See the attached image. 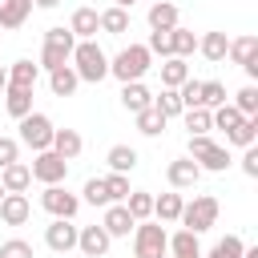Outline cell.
<instances>
[{"label":"cell","instance_id":"cell-1","mask_svg":"<svg viewBox=\"0 0 258 258\" xmlns=\"http://www.w3.org/2000/svg\"><path fill=\"white\" fill-rule=\"evenodd\" d=\"M69 64H73V69H77V77H81V81H89V85H101V81L109 77V56L101 52V44H97V40H77V44H73Z\"/></svg>","mask_w":258,"mask_h":258},{"label":"cell","instance_id":"cell-2","mask_svg":"<svg viewBox=\"0 0 258 258\" xmlns=\"http://www.w3.org/2000/svg\"><path fill=\"white\" fill-rule=\"evenodd\" d=\"M149 64H153V52H149L145 44H129V48H121V52L109 60V77H117L121 85H125V81H141V77L149 73Z\"/></svg>","mask_w":258,"mask_h":258},{"label":"cell","instance_id":"cell-3","mask_svg":"<svg viewBox=\"0 0 258 258\" xmlns=\"http://www.w3.org/2000/svg\"><path fill=\"white\" fill-rule=\"evenodd\" d=\"M165 226L161 222H137L133 226V258H165L169 250H165Z\"/></svg>","mask_w":258,"mask_h":258},{"label":"cell","instance_id":"cell-4","mask_svg":"<svg viewBox=\"0 0 258 258\" xmlns=\"http://www.w3.org/2000/svg\"><path fill=\"white\" fill-rule=\"evenodd\" d=\"M189 157L198 161V169H210V173H226V165H230L226 145L210 141V133H194L189 137Z\"/></svg>","mask_w":258,"mask_h":258},{"label":"cell","instance_id":"cell-5","mask_svg":"<svg viewBox=\"0 0 258 258\" xmlns=\"http://www.w3.org/2000/svg\"><path fill=\"white\" fill-rule=\"evenodd\" d=\"M185 230H194V234H206L214 222H218V198L214 194H198L194 202H185L181 206V218H177Z\"/></svg>","mask_w":258,"mask_h":258},{"label":"cell","instance_id":"cell-6","mask_svg":"<svg viewBox=\"0 0 258 258\" xmlns=\"http://www.w3.org/2000/svg\"><path fill=\"white\" fill-rule=\"evenodd\" d=\"M20 141H24L32 153L48 149V145H52V121H48L44 113H28V117H20Z\"/></svg>","mask_w":258,"mask_h":258},{"label":"cell","instance_id":"cell-7","mask_svg":"<svg viewBox=\"0 0 258 258\" xmlns=\"http://www.w3.org/2000/svg\"><path fill=\"white\" fill-rule=\"evenodd\" d=\"M28 169H32V181H44V185H60V181L69 177V161L56 157L52 149H40Z\"/></svg>","mask_w":258,"mask_h":258},{"label":"cell","instance_id":"cell-8","mask_svg":"<svg viewBox=\"0 0 258 258\" xmlns=\"http://www.w3.org/2000/svg\"><path fill=\"white\" fill-rule=\"evenodd\" d=\"M40 206H44L52 218H77V210H81V198H77V194H69L64 185H44V194H40Z\"/></svg>","mask_w":258,"mask_h":258},{"label":"cell","instance_id":"cell-9","mask_svg":"<svg viewBox=\"0 0 258 258\" xmlns=\"http://www.w3.org/2000/svg\"><path fill=\"white\" fill-rule=\"evenodd\" d=\"M44 246L56 250V254L77 250V226H73V218H52V222L44 226Z\"/></svg>","mask_w":258,"mask_h":258},{"label":"cell","instance_id":"cell-10","mask_svg":"<svg viewBox=\"0 0 258 258\" xmlns=\"http://www.w3.org/2000/svg\"><path fill=\"white\" fill-rule=\"evenodd\" d=\"M109 234H105V226H77V250L85 254V258H105L109 254Z\"/></svg>","mask_w":258,"mask_h":258},{"label":"cell","instance_id":"cell-11","mask_svg":"<svg viewBox=\"0 0 258 258\" xmlns=\"http://www.w3.org/2000/svg\"><path fill=\"white\" fill-rule=\"evenodd\" d=\"M165 181H169L173 189H189V185H198V181H202V169H198V161H194V157H177V161H169V165H165Z\"/></svg>","mask_w":258,"mask_h":258},{"label":"cell","instance_id":"cell-12","mask_svg":"<svg viewBox=\"0 0 258 258\" xmlns=\"http://www.w3.org/2000/svg\"><path fill=\"white\" fill-rule=\"evenodd\" d=\"M101 226H105V234H109V238H129V230H133L137 222H133V214L125 210V202H109V206H105Z\"/></svg>","mask_w":258,"mask_h":258},{"label":"cell","instance_id":"cell-13","mask_svg":"<svg viewBox=\"0 0 258 258\" xmlns=\"http://www.w3.org/2000/svg\"><path fill=\"white\" fill-rule=\"evenodd\" d=\"M28 214H32V206H28L24 194H4V198H0V222H4V226H24Z\"/></svg>","mask_w":258,"mask_h":258},{"label":"cell","instance_id":"cell-14","mask_svg":"<svg viewBox=\"0 0 258 258\" xmlns=\"http://www.w3.org/2000/svg\"><path fill=\"white\" fill-rule=\"evenodd\" d=\"M77 85H81V77H77L73 64H56V69H48V89H52V97H73Z\"/></svg>","mask_w":258,"mask_h":258},{"label":"cell","instance_id":"cell-15","mask_svg":"<svg viewBox=\"0 0 258 258\" xmlns=\"http://www.w3.org/2000/svg\"><path fill=\"white\" fill-rule=\"evenodd\" d=\"M0 185H4V194H24L32 185V169L24 161H12V165L0 169Z\"/></svg>","mask_w":258,"mask_h":258},{"label":"cell","instance_id":"cell-16","mask_svg":"<svg viewBox=\"0 0 258 258\" xmlns=\"http://www.w3.org/2000/svg\"><path fill=\"white\" fill-rule=\"evenodd\" d=\"M97 28H101V12H97V8H77L73 20H69V32H73L77 40H93Z\"/></svg>","mask_w":258,"mask_h":258},{"label":"cell","instance_id":"cell-17","mask_svg":"<svg viewBox=\"0 0 258 258\" xmlns=\"http://www.w3.org/2000/svg\"><path fill=\"white\" fill-rule=\"evenodd\" d=\"M56 157H64V161H73L81 149H85V141H81V133L77 129H52V145H48Z\"/></svg>","mask_w":258,"mask_h":258},{"label":"cell","instance_id":"cell-18","mask_svg":"<svg viewBox=\"0 0 258 258\" xmlns=\"http://www.w3.org/2000/svg\"><path fill=\"white\" fill-rule=\"evenodd\" d=\"M181 206H185V198H181L177 189H169V194L153 198V218H157L161 226H169V222H177V218H181Z\"/></svg>","mask_w":258,"mask_h":258},{"label":"cell","instance_id":"cell-19","mask_svg":"<svg viewBox=\"0 0 258 258\" xmlns=\"http://www.w3.org/2000/svg\"><path fill=\"white\" fill-rule=\"evenodd\" d=\"M36 81H40V64H32V60H16L12 69H8V89H36Z\"/></svg>","mask_w":258,"mask_h":258},{"label":"cell","instance_id":"cell-20","mask_svg":"<svg viewBox=\"0 0 258 258\" xmlns=\"http://www.w3.org/2000/svg\"><path fill=\"white\" fill-rule=\"evenodd\" d=\"M121 105H125L129 113H141V109L153 105V93H149L141 81H125V85H121Z\"/></svg>","mask_w":258,"mask_h":258},{"label":"cell","instance_id":"cell-21","mask_svg":"<svg viewBox=\"0 0 258 258\" xmlns=\"http://www.w3.org/2000/svg\"><path fill=\"white\" fill-rule=\"evenodd\" d=\"M165 250H169L173 258H198V254H202V250H198V234H194V230H185V226H181L177 234H169V238H165Z\"/></svg>","mask_w":258,"mask_h":258},{"label":"cell","instance_id":"cell-22","mask_svg":"<svg viewBox=\"0 0 258 258\" xmlns=\"http://www.w3.org/2000/svg\"><path fill=\"white\" fill-rule=\"evenodd\" d=\"M32 12V0H0V28H20Z\"/></svg>","mask_w":258,"mask_h":258},{"label":"cell","instance_id":"cell-23","mask_svg":"<svg viewBox=\"0 0 258 258\" xmlns=\"http://www.w3.org/2000/svg\"><path fill=\"white\" fill-rule=\"evenodd\" d=\"M226 56H230L234 64H242V69H246V64L258 56V36H250V32H246V36H234V40H230V48H226Z\"/></svg>","mask_w":258,"mask_h":258},{"label":"cell","instance_id":"cell-24","mask_svg":"<svg viewBox=\"0 0 258 258\" xmlns=\"http://www.w3.org/2000/svg\"><path fill=\"white\" fill-rule=\"evenodd\" d=\"M226 48H230V36H226V32H206V36H198V52H202L206 60H226Z\"/></svg>","mask_w":258,"mask_h":258},{"label":"cell","instance_id":"cell-25","mask_svg":"<svg viewBox=\"0 0 258 258\" xmlns=\"http://www.w3.org/2000/svg\"><path fill=\"white\" fill-rule=\"evenodd\" d=\"M185 77H189L185 56H165V60H161V89H177Z\"/></svg>","mask_w":258,"mask_h":258},{"label":"cell","instance_id":"cell-26","mask_svg":"<svg viewBox=\"0 0 258 258\" xmlns=\"http://www.w3.org/2000/svg\"><path fill=\"white\" fill-rule=\"evenodd\" d=\"M105 161H109V173H133L137 149H133V145H113V149L105 153Z\"/></svg>","mask_w":258,"mask_h":258},{"label":"cell","instance_id":"cell-27","mask_svg":"<svg viewBox=\"0 0 258 258\" xmlns=\"http://www.w3.org/2000/svg\"><path fill=\"white\" fill-rule=\"evenodd\" d=\"M4 109H8V117H28L32 113V93L28 89H4Z\"/></svg>","mask_w":258,"mask_h":258},{"label":"cell","instance_id":"cell-28","mask_svg":"<svg viewBox=\"0 0 258 258\" xmlns=\"http://www.w3.org/2000/svg\"><path fill=\"white\" fill-rule=\"evenodd\" d=\"M125 210L133 214V222H145V218H153V194H149V189H129V198H125Z\"/></svg>","mask_w":258,"mask_h":258},{"label":"cell","instance_id":"cell-29","mask_svg":"<svg viewBox=\"0 0 258 258\" xmlns=\"http://www.w3.org/2000/svg\"><path fill=\"white\" fill-rule=\"evenodd\" d=\"M149 28H177V4L169 0L149 4Z\"/></svg>","mask_w":258,"mask_h":258},{"label":"cell","instance_id":"cell-30","mask_svg":"<svg viewBox=\"0 0 258 258\" xmlns=\"http://www.w3.org/2000/svg\"><path fill=\"white\" fill-rule=\"evenodd\" d=\"M254 137H258V117H242V121L226 133V141H230V145H238V149L254 145Z\"/></svg>","mask_w":258,"mask_h":258},{"label":"cell","instance_id":"cell-31","mask_svg":"<svg viewBox=\"0 0 258 258\" xmlns=\"http://www.w3.org/2000/svg\"><path fill=\"white\" fill-rule=\"evenodd\" d=\"M101 28L109 32V36H121V32H129V8H105L101 12Z\"/></svg>","mask_w":258,"mask_h":258},{"label":"cell","instance_id":"cell-32","mask_svg":"<svg viewBox=\"0 0 258 258\" xmlns=\"http://www.w3.org/2000/svg\"><path fill=\"white\" fill-rule=\"evenodd\" d=\"M73 56V44H56V40H44L40 48V69H56V64H69Z\"/></svg>","mask_w":258,"mask_h":258},{"label":"cell","instance_id":"cell-33","mask_svg":"<svg viewBox=\"0 0 258 258\" xmlns=\"http://www.w3.org/2000/svg\"><path fill=\"white\" fill-rule=\"evenodd\" d=\"M242 117H258V89L254 85H242L238 93H234V101H230Z\"/></svg>","mask_w":258,"mask_h":258},{"label":"cell","instance_id":"cell-34","mask_svg":"<svg viewBox=\"0 0 258 258\" xmlns=\"http://www.w3.org/2000/svg\"><path fill=\"white\" fill-rule=\"evenodd\" d=\"M153 109L169 121V117H181V97H177V89H161L157 97H153Z\"/></svg>","mask_w":258,"mask_h":258},{"label":"cell","instance_id":"cell-35","mask_svg":"<svg viewBox=\"0 0 258 258\" xmlns=\"http://www.w3.org/2000/svg\"><path fill=\"white\" fill-rule=\"evenodd\" d=\"M181 121H185V129H189V137L194 133H210L214 129V121H210V109H181Z\"/></svg>","mask_w":258,"mask_h":258},{"label":"cell","instance_id":"cell-36","mask_svg":"<svg viewBox=\"0 0 258 258\" xmlns=\"http://www.w3.org/2000/svg\"><path fill=\"white\" fill-rule=\"evenodd\" d=\"M133 117H137V129H141L145 137H157V133L165 129V117H161L153 105H149V109H141V113H133Z\"/></svg>","mask_w":258,"mask_h":258},{"label":"cell","instance_id":"cell-37","mask_svg":"<svg viewBox=\"0 0 258 258\" xmlns=\"http://www.w3.org/2000/svg\"><path fill=\"white\" fill-rule=\"evenodd\" d=\"M169 36H173V56H189V52H198V36L189 32V28H169Z\"/></svg>","mask_w":258,"mask_h":258},{"label":"cell","instance_id":"cell-38","mask_svg":"<svg viewBox=\"0 0 258 258\" xmlns=\"http://www.w3.org/2000/svg\"><path fill=\"white\" fill-rule=\"evenodd\" d=\"M145 48H149V52H157L161 60H165V56H173V36H169V28H153V32H149V40H145Z\"/></svg>","mask_w":258,"mask_h":258},{"label":"cell","instance_id":"cell-39","mask_svg":"<svg viewBox=\"0 0 258 258\" xmlns=\"http://www.w3.org/2000/svg\"><path fill=\"white\" fill-rule=\"evenodd\" d=\"M242 250H246V242H242L238 234H226V238H222L206 258H242Z\"/></svg>","mask_w":258,"mask_h":258},{"label":"cell","instance_id":"cell-40","mask_svg":"<svg viewBox=\"0 0 258 258\" xmlns=\"http://www.w3.org/2000/svg\"><path fill=\"white\" fill-rule=\"evenodd\" d=\"M177 97H181V109H198V105H202V81L185 77V81L177 85Z\"/></svg>","mask_w":258,"mask_h":258},{"label":"cell","instance_id":"cell-41","mask_svg":"<svg viewBox=\"0 0 258 258\" xmlns=\"http://www.w3.org/2000/svg\"><path fill=\"white\" fill-rule=\"evenodd\" d=\"M81 202H89V206H109L105 177H89V181H85V189H81Z\"/></svg>","mask_w":258,"mask_h":258},{"label":"cell","instance_id":"cell-42","mask_svg":"<svg viewBox=\"0 0 258 258\" xmlns=\"http://www.w3.org/2000/svg\"><path fill=\"white\" fill-rule=\"evenodd\" d=\"M226 101V85L222 81H202V109H218Z\"/></svg>","mask_w":258,"mask_h":258},{"label":"cell","instance_id":"cell-43","mask_svg":"<svg viewBox=\"0 0 258 258\" xmlns=\"http://www.w3.org/2000/svg\"><path fill=\"white\" fill-rule=\"evenodd\" d=\"M105 194H109V202H125L129 198V173H109L105 177Z\"/></svg>","mask_w":258,"mask_h":258},{"label":"cell","instance_id":"cell-44","mask_svg":"<svg viewBox=\"0 0 258 258\" xmlns=\"http://www.w3.org/2000/svg\"><path fill=\"white\" fill-rule=\"evenodd\" d=\"M0 258H36V254H32V242L8 238V242H0Z\"/></svg>","mask_w":258,"mask_h":258},{"label":"cell","instance_id":"cell-45","mask_svg":"<svg viewBox=\"0 0 258 258\" xmlns=\"http://www.w3.org/2000/svg\"><path fill=\"white\" fill-rule=\"evenodd\" d=\"M16 157H20V141H16V137H0V169L12 165Z\"/></svg>","mask_w":258,"mask_h":258},{"label":"cell","instance_id":"cell-46","mask_svg":"<svg viewBox=\"0 0 258 258\" xmlns=\"http://www.w3.org/2000/svg\"><path fill=\"white\" fill-rule=\"evenodd\" d=\"M242 173L246 177H258V149L254 145H246V153H242Z\"/></svg>","mask_w":258,"mask_h":258},{"label":"cell","instance_id":"cell-47","mask_svg":"<svg viewBox=\"0 0 258 258\" xmlns=\"http://www.w3.org/2000/svg\"><path fill=\"white\" fill-rule=\"evenodd\" d=\"M32 4H36V8H56L60 0H32Z\"/></svg>","mask_w":258,"mask_h":258},{"label":"cell","instance_id":"cell-48","mask_svg":"<svg viewBox=\"0 0 258 258\" xmlns=\"http://www.w3.org/2000/svg\"><path fill=\"white\" fill-rule=\"evenodd\" d=\"M4 89H8V69L0 64V93H4Z\"/></svg>","mask_w":258,"mask_h":258},{"label":"cell","instance_id":"cell-49","mask_svg":"<svg viewBox=\"0 0 258 258\" xmlns=\"http://www.w3.org/2000/svg\"><path fill=\"white\" fill-rule=\"evenodd\" d=\"M113 4H117V8H133L137 0H113Z\"/></svg>","mask_w":258,"mask_h":258},{"label":"cell","instance_id":"cell-50","mask_svg":"<svg viewBox=\"0 0 258 258\" xmlns=\"http://www.w3.org/2000/svg\"><path fill=\"white\" fill-rule=\"evenodd\" d=\"M0 198H4V185H0Z\"/></svg>","mask_w":258,"mask_h":258},{"label":"cell","instance_id":"cell-51","mask_svg":"<svg viewBox=\"0 0 258 258\" xmlns=\"http://www.w3.org/2000/svg\"><path fill=\"white\" fill-rule=\"evenodd\" d=\"M198 258H202V254H198Z\"/></svg>","mask_w":258,"mask_h":258}]
</instances>
